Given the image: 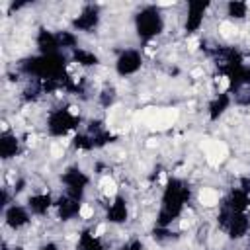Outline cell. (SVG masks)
Segmentation results:
<instances>
[{"instance_id": "1", "label": "cell", "mask_w": 250, "mask_h": 250, "mask_svg": "<svg viewBox=\"0 0 250 250\" xmlns=\"http://www.w3.org/2000/svg\"><path fill=\"white\" fill-rule=\"evenodd\" d=\"M223 201V193L215 186H199L195 191V203L203 211H213Z\"/></svg>"}, {"instance_id": "2", "label": "cell", "mask_w": 250, "mask_h": 250, "mask_svg": "<svg viewBox=\"0 0 250 250\" xmlns=\"http://www.w3.org/2000/svg\"><path fill=\"white\" fill-rule=\"evenodd\" d=\"M76 215H78V219H80L82 223H92V221H96V215H98V203L88 201V199L80 201V203H78V209H76Z\"/></svg>"}]
</instances>
